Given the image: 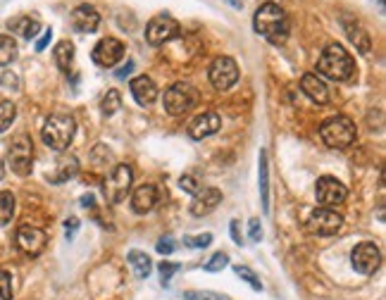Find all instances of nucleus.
<instances>
[{
    "label": "nucleus",
    "instance_id": "nucleus-39",
    "mask_svg": "<svg viewBox=\"0 0 386 300\" xmlns=\"http://www.w3.org/2000/svg\"><path fill=\"white\" fill-rule=\"evenodd\" d=\"M79 231V219L76 217H69L67 221H64V233H67V241L74 238V233Z\"/></svg>",
    "mask_w": 386,
    "mask_h": 300
},
{
    "label": "nucleus",
    "instance_id": "nucleus-14",
    "mask_svg": "<svg viewBox=\"0 0 386 300\" xmlns=\"http://www.w3.org/2000/svg\"><path fill=\"white\" fill-rule=\"evenodd\" d=\"M122 57H124V45H122V41H117L113 36L101 38L93 48V62L98 67H115Z\"/></svg>",
    "mask_w": 386,
    "mask_h": 300
},
{
    "label": "nucleus",
    "instance_id": "nucleus-20",
    "mask_svg": "<svg viewBox=\"0 0 386 300\" xmlns=\"http://www.w3.org/2000/svg\"><path fill=\"white\" fill-rule=\"evenodd\" d=\"M158 205V186L153 184H143L134 191V198H132V207L134 212L139 214H146L150 212L153 207Z\"/></svg>",
    "mask_w": 386,
    "mask_h": 300
},
{
    "label": "nucleus",
    "instance_id": "nucleus-41",
    "mask_svg": "<svg viewBox=\"0 0 386 300\" xmlns=\"http://www.w3.org/2000/svg\"><path fill=\"white\" fill-rule=\"evenodd\" d=\"M50 38H53V29H45V31H43V36H41V38H38V41H36V50H38V53H41V50H45V48H48Z\"/></svg>",
    "mask_w": 386,
    "mask_h": 300
},
{
    "label": "nucleus",
    "instance_id": "nucleus-34",
    "mask_svg": "<svg viewBox=\"0 0 386 300\" xmlns=\"http://www.w3.org/2000/svg\"><path fill=\"white\" fill-rule=\"evenodd\" d=\"M0 298L12 300V277L5 270H0Z\"/></svg>",
    "mask_w": 386,
    "mask_h": 300
},
{
    "label": "nucleus",
    "instance_id": "nucleus-17",
    "mask_svg": "<svg viewBox=\"0 0 386 300\" xmlns=\"http://www.w3.org/2000/svg\"><path fill=\"white\" fill-rule=\"evenodd\" d=\"M72 27H74L79 34H93V31L101 27V15L93 5H79L72 12Z\"/></svg>",
    "mask_w": 386,
    "mask_h": 300
},
{
    "label": "nucleus",
    "instance_id": "nucleus-46",
    "mask_svg": "<svg viewBox=\"0 0 386 300\" xmlns=\"http://www.w3.org/2000/svg\"><path fill=\"white\" fill-rule=\"evenodd\" d=\"M0 179H3V162H0Z\"/></svg>",
    "mask_w": 386,
    "mask_h": 300
},
{
    "label": "nucleus",
    "instance_id": "nucleus-22",
    "mask_svg": "<svg viewBox=\"0 0 386 300\" xmlns=\"http://www.w3.org/2000/svg\"><path fill=\"white\" fill-rule=\"evenodd\" d=\"M76 172H79V160H76L74 155H62V158L57 160V172L48 174V179L53 181V184H62V181H69L72 177H76Z\"/></svg>",
    "mask_w": 386,
    "mask_h": 300
},
{
    "label": "nucleus",
    "instance_id": "nucleus-18",
    "mask_svg": "<svg viewBox=\"0 0 386 300\" xmlns=\"http://www.w3.org/2000/svg\"><path fill=\"white\" fill-rule=\"evenodd\" d=\"M129 91H132L134 100L139 103V105H153L155 100H158V86H155V81L150 79V76H136L129 83Z\"/></svg>",
    "mask_w": 386,
    "mask_h": 300
},
{
    "label": "nucleus",
    "instance_id": "nucleus-2",
    "mask_svg": "<svg viewBox=\"0 0 386 300\" xmlns=\"http://www.w3.org/2000/svg\"><path fill=\"white\" fill-rule=\"evenodd\" d=\"M317 71L331 81H351L356 76V60L351 53H346L344 45L329 43L317 60Z\"/></svg>",
    "mask_w": 386,
    "mask_h": 300
},
{
    "label": "nucleus",
    "instance_id": "nucleus-35",
    "mask_svg": "<svg viewBox=\"0 0 386 300\" xmlns=\"http://www.w3.org/2000/svg\"><path fill=\"white\" fill-rule=\"evenodd\" d=\"M158 270H160V279H162V286H167V284H169V279H172L174 274L181 270V267L176 265V262H160V267H158Z\"/></svg>",
    "mask_w": 386,
    "mask_h": 300
},
{
    "label": "nucleus",
    "instance_id": "nucleus-16",
    "mask_svg": "<svg viewBox=\"0 0 386 300\" xmlns=\"http://www.w3.org/2000/svg\"><path fill=\"white\" fill-rule=\"evenodd\" d=\"M220 127H222L220 115L212 112V110H208V112L198 115L191 122V127H188V136H191L193 141H203V139H208V136L217 134Z\"/></svg>",
    "mask_w": 386,
    "mask_h": 300
},
{
    "label": "nucleus",
    "instance_id": "nucleus-27",
    "mask_svg": "<svg viewBox=\"0 0 386 300\" xmlns=\"http://www.w3.org/2000/svg\"><path fill=\"white\" fill-rule=\"evenodd\" d=\"M17 57V43L12 41V36L0 34V67L10 64Z\"/></svg>",
    "mask_w": 386,
    "mask_h": 300
},
{
    "label": "nucleus",
    "instance_id": "nucleus-13",
    "mask_svg": "<svg viewBox=\"0 0 386 300\" xmlns=\"http://www.w3.org/2000/svg\"><path fill=\"white\" fill-rule=\"evenodd\" d=\"M315 193H317L319 205H324V207L341 205L344 200H346V195H348V191H346V186H344L339 179H334V177H322V179H317Z\"/></svg>",
    "mask_w": 386,
    "mask_h": 300
},
{
    "label": "nucleus",
    "instance_id": "nucleus-33",
    "mask_svg": "<svg viewBox=\"0 0 386 300\" xmlns=\"http://www.w3.org/2000/svg\"><path fill=\"white\" fill-rule=\"evenodd\" d=\"M184 298L186 300H229L227 296H222V293H215V291H186Z\"/></svg>",
    "mask_w": 386,
    "mask_h": 300
},
{
    "label": "nucleus",
    "instance_id": "nucleus-37",
    "mask_svg": "<svg viewBox=\"0 0 386 300\" xmlns=\"http://www.w3.org/2000/svg\"><path fill=\"white\" fill-rule=\"evenodd\" d=\"M179 186H181V191H186V193H198L200 191V184H198V179L191 177V174H186V177H181L179 179Z\"/></svg>",
    "mask_w": 386,
    "mask_h": 300
},
{
    "label": "nucleus",
    "instance_id": "nucleus-11",
    "mask_svg": "<svg viewBox=\"0 0 386 300\" xmlns=\"http://www.w3.org/2000/svg\"><path fill=\"white\" fill-rule=\"evenodd\" d=\"M351 262H353V270H356L358 274L370 277V274H375L379 270L382 253H379V248L375 243L365 241V243L356 246V250H353V255H351Z\"/></svg>",
    "mask_w": 386,
    "mask_h": 300
},
{
    "label": "nucleus",
    "instance_id": "nucleus-28",
    "mask_svg": "<svg viewBox=\"0 0 386 300\" xmlns=\"http://www.w3.org/2000/svg\"><path fill=\"white\" fill-rule=\"evenodd\" d=\"M15 214V195L10 191H0V226H5Z\"/></svg>",
    "mask_w": 386,
    "mask_h": 300
},
{
    "label": "nucleus",
    "instance_id": "nucleus-30",
    "mask_svg": "<svg viewBox=\"0 0 386 300\" xmlns=\"http://www.w3.org/2000/svg\"><path fill=\"white\" fill-rule=\"evenodd\" d=\"M15 117H17V108L12 105L10 100H0V134L15 122Z\"/></svg>",
    "mask_w": 386,
    "mask_h": 300
},
{
    "label": "nucleus",
    "instance_id": "nucleus-7",
    "mask_svg": "<svg viewBox=\"0 0 386 300\" xmlns=\"http://www.w3.org/2000/svg\"><path fill=\"white\" fill-rule=\"evenodd\" d=\"M179 22H176L174 17H169V15H158V17H153L148 22V27H146V41L150 45H165L169 43L172 38L179 36Z\"/></svg>",
    "mask_w": 386,
    "mask_h": 300
},
{
    "label": "nucleus",
    "instance_id": "nucleus-36",
    "mask_svg": "<svg viewBox=\"0 0 386 300\" xmlns=\"http://www.w3.org/2000/svg\"><path fill=\"white\" fill-rule=\"evenodd\" d=\"M184 243L188 248H208L212 243V233H200V236H186Z\"/></svg>",
    "mask_w": 386,
    "mask_h": 300
},
{
    "label": "nucleus",
    "instance_id": "nucleus-19",
    "mask_svg": "<svg viewBox=\"0 0 386 300\" xmlns=\"http://www.w3.org/2000/svg\"><path fill=\"white\" fill-rule=\"evenodd\" d=\"M300 88H303V93L310 98V100L319 103V105H324V103H329V88H327V83L319 79L317 74H303V79H300Z\"/></svg>",
    "mask_w": 386,
    "mask_h": 300
},
{
    "label": "nucleus",
    "instance_id": "nucleus-8",
    "mask_svg": "<svg viewBox=\"0 0 386 300\" xmlns=\"http://www.w3.org/2000/svg\"><path fill=\"white\" fill-rule=\"evenodd\" d=\"M132 181H134L132 167L117 165L106 181V198L110 200V203H122V200L127 198V193L132 191Z\"/></svg>",
    "mask_w": 386,
    "mask_h": 300
},
{
    "label": "nucleus",
    "instance_id": "nucleus-10",
    "mask_svg": "<svg viewBox=\"0 0 386 300\" xmlns=\"http://www.w3.org/2000/svg\"><path fill=\"white\" fill-rule=\"evenodd\" d=\"M307 224H310V231L317 233V236H334V233L341 231L344 217L339 212H334L331 207H317V210L310 214Z\"/></svg>",
    "mask_w": 386,
    "mask_h": 300
},
{
    "label": "nucleus",
    "instance_id": "nucleus-5",
    "mask_svg": "<svg viewBox=\"0 0 386 300\" xmlns=\"http://www.w3.org/2000/svg\"><path fill=\"white\" fill-rule=\"evenodd\" d=\"M198 103V91H195L191 83H174L165 91V110L172 117H179V115H186L188 110L195 108Z\"/></svg>",
    "mask_w": 386,
    "mask_h": 300
},
{
    "label": "nucleus",
    "instance_id": "nucleus-40",
    "mask_svg": "<svg viewBox=\"0 0 386 300\" xmlns=\"http://www.w3.org/2000/svg\"><path fill=\"white\" fill-rule=\"evenodd\" d=\"M248 229H251V241H255V243H260V238H263V229H260V221H258V219H251Z\"/></svg>",
    "mask_w": 386,
    "mask_h": 300
},
{
    "label": "nucleus",
    "instance_id": "nucleus-12",
    "mask_svg": "<svg viewBox=\"0 0 386 300\" xmlns=\"http://www.w3.org/2000/svg\"><path fill=\"white\" fill-rule=\"evenodd\" d=\"M45 243H48V236H45L43 229L38 226H31V224H22L17 229V248L27 255L36 258L41 255L45 250Z\"/></svg>",
    "mask_w": 386,
    "mask_h": 300
},
{
    "label": "nucleus",
    "instance_id": "nucleus-43",
    "mask_svg": "<svg viewBox=\"0 0 386 300\" xmlns=\"http://www.w3.org/2000/svg\"><path fill=\"white\" fill-rule=\"evenodd\" d=\"M132 69H134V62H127V64H124V67H120V69L115 71L117 79H127V76L132 74Z\"/></svg>",
    "mask_w": 386,
    "mask_h": 300
},
{
    "label": "nucleus",
    "instance_id": "nucleus-32",
    "mask_svg": "<svg viewBox=\"0 0 386 300\" xmlns=\"http://www.w3.org/2000/svg\"><path fill=\"white\" fill-rule=\"evenodd\" d=\"M227 265H229V255H227V253H215V255L208 260V262L203 265V267H205V272H222Z\"/></svg>",
    "mask_w": 386,
    "mask_h": 300
},
{
    "label": "nucleus",
    "instance_id": "nucleus-44",
    "mask_svg": "<svg viewBox=\"0 0 386 300\" xmlns=\"http://www.w3.org/2000/svg\"><path fill=\"white\" fill-rule=\"evenodd\" d=\"M81 205H84V207H86V210H89V207H93V205H96V198H93V195H91V193L81 195Z\"/></svg>",
    "mask_w": 386,
    "mask_h": 300
},
{
    "label": "nucleus",
    "instance_id": "nucleus-3",
    "mask_svg": "<svg viewBox=\"0 0 386 300\" xmlns=\"http://www.w3.org/2000/svg\"><path fill=\"white\" fill-rule=\"evenodd\" d=\"M74 134H76V122L72 115H64V112H55L50 115L48 120L43 124V143L48 148L57 150V153H62V150L69 148V143L74 141Z\"/></svg>",
    "mask_w": 386,
    "mask_h": 300
},
{
    "label": "nucleus",
    "instance_id": "nucleus-45",
    "mask_svg": "<svg viewBox=\"0 0 386 300\" xmlns=\"http://www.w3.org/2000/svg\"><path fill=\"white\" fill-rule=\"evenodd\" d=\"M229 3H232V5H234V8H237V10H241V8H244V0H229Z\"/></svg>",
    "mask_w": 386,
    "mask_h": 300
},
{
    "label": "nucleus",
    "instance_id": "nucleus-31",
    "mask_svg": "<svg viewBox=\"0 0 386 300\" xmlns=\"http://www.w3.org/2000/svg\"><path fill=\"white\" fill-rule=\"evenodd\" d=\"M234 272L239 274L241 279H244V282L251 286V289H255V291H263V282H260V277L258 274H255L253 270H248V267H241V265H237L234 267Z\"/></svg>",
    "mask_w": 386,
    "mask_h": 300
},
{
    "label": "nucleus",
    "instance_id": "nucleus-38",
    "mask_svg": "<svg viewBox=\"0 0 386 300\" xmlns=\"http://www.w3.org/2000/svg\"><path fill=\"white\" fill-rule=\"evenodd\" d=\"M174 238L172 236H162L160 241H158V253H160V255H169V253H172L174 250Z\"/></svg>",
    "mask_w": 386,
    "mask_h": 300
},
{
    "label": "nucleus",
    "instance_id": "nucleus-26",
    "mask_svg": "<svg viewBox=\"0 0 386 300\" xmlns=\"http://www.w3.org/2000/svg\"><path fill=\"white\" fill-rule=\"evenodd\" d=\"M55 64L60 67L62 71H69L72 69V62H74V45H72L69 41H60L55 45Z\"/></svg>",
    "mask_w": 386,
    "mask_h": 300
},
{
    "label": "nucleus",
    "instance_id": "nucleus-21",
    "mask_svg": "<svg viewBox=\"0 0 386 300\" xmlns=\"http://www.w3.org/2000/svg\"><path fill=\"white\" fill-rule=\"evenodd\" d=\"M8 29L12 34L22 36V38H34L38 31H41V22L36 17H29V15H22V17H15L8 22Z\"/></svg>",
    "mask_w": 386,
    "mask_h": 300
},
{
    "label": "nucleus",
    "instance_id": "nucleus-24",
    "mask_svg": "<svg viewBox=\"0 0 386 300\" xmlns=\"http://www.w3.org/2000/svg\"><path fill=\"white\" fill-rule=\"evenodd\" d=\"M260 198L263 210L270 212V165H267V150H260Z\"/></svg>",
    "mask_w": 386,
    "mask_h": 300
},
{
    "label": "nucleus",
    "instance_id": "nucleus-29",
    "mask_svg": "<svg viewBox=\"0 0 386 300\" xmlns=\"http://www.w3.org/2000/svg\"><path fill=\"white\" fill-rule=\"evenodd\" d=\"M120 108H122V96H120V91H108V93L103 96V100H101L103 115H106V117H113Z\"/></svg>",
    "mask_w": 386,
    "mask_h": 300
},
{
    "label": "nucleus",
    "instance_id": "nucleus-9",
    "mask_svg": "<svg viewBox=\"0 0 386 300\" xmlns=\"http://www.w3.org/2000/svg\"><path fill=\"white\" fill-rule=\"evenodd\" d=\"M210 81L217 91H227L232 88L234 83L239 81V64L232 60L229 55H220L215 57L210 64Z\"/></svg>",
    "mask_w": 386,
    "mask_h": 300
},
{
    "label": "nucleus",
    "instance_id": "nucleus-42",
    "mask_svg": "<svg viewBox=\"0 0 386 300\" xmlns=\"http://www.w3.org/2000/svg\"><path fill=\"white\" fill-rule=\"evenodd\" d=\"M229 229H232V238H234V243H244V238H241V229H239V221L234 219L232 224H229Z\"/></svg>",
    "mask_w": 386,
    "mask_h": 300
},
{
    "label": "nucleus",
    "instance_id": "nucleus-25",
    "mask_svg": "<svg viewBox=\"0 0 386 300\" xmlns=\"http://www.w3.org/2000/svg\"><path fill=\"white\" fill-rule=\"evenodd\" d=\"M129 265H132L136 279H148L150 272H153V262H150V258L146 255V253H141V250L129 253Z\"/></svg>",
    "mask_w": 386,
    "mask_h": 300
},
{
    "label": "nucleus",
    "instance_id": "nucleus-6",
    "mask_svg": "<svg viewBox=\"0 0 386 300\" xmlns=\"http://www.w3.org/2000/svg\"><path fill=\"white\" fill-rule=\"evenodd\" d=\"M8 162H10L12 172L19 174V177H29L31 174V165H34V146H31V139L27 134L17 136V139L10 143Z\"/></svg>",
    "mask_w": 386,
    "mask_h": 300
},
{
    "label": "nucleus",
    "instance_id": "nucleus-1",
    "mask_svg": "<svg viewBox=\"0 0 386 300\" xmlns=\"http://www.w3.org/2000/svg\"><path fill=\"white\" fill-rule=\"evenodd\" d=\"M253 27L258 31L265 41H270L272 45H281L286 43L289 38V31H291V24H289V17L286 12L279 8L277 3H265L255 10V17H253Z\"/></svg>",
    "mask_w": 386,
    "mask_h": 300
},
{
    "label": "nucleus",
    "instance_id": "nucleus-23",
    "mask_svg": "<svg viewBox=\"0 0 386 300\" xmlns=\"http://www.w3.org/2000/svg\"><path fill=\"white\" fill-rule=\"evenodd\" d=\"M344 27H346V34H348V38H351V43L356 45V50L358 53H363V55H368L370 50H372V38H370V34L365 31L360 24L356 22H344Z\"/></svg>",
    "mask_w": 386,
    "mask_h": 300
},
{
    "label": "nucleus",
    "instance_id": "nucleus-15",
    "mask_svg": "<svg viewBox=\"0 0 386 300\" xmlns=\"http://www.w3.org/2000/svg\"><path fill=\"white\" fill-rule=\"evenodd\" d=\"M220 203H222V191H220V188L203 186L200 191L193 195L191 214H193V217H205V214H210Z\"/></svg>",
    "mask_w": 386,
    "mask_h": 300
},
{
    "label": "nucleus",
    "instance_id": "nucleus-4",
    "mask_svg": "<svg viewBox=\"0 0 386 300\" xmlns=\"http://www.w3.org/2000/svg\"><path fill=\"white\" fill-rule=\"evenodd\" d=\"M319 139L324 141V146H329L334 150L348 148L356 143V124L348 117H329L327 122L319 124Z\"/></svg>",
    "mask_w": 386,
    "mask_h": 300
}]
</instances>
